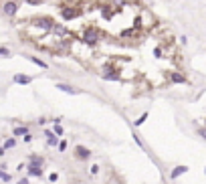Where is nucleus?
Wrapping results in <instances>:
<instances>
[{
    "label": "nucleus",
    "instance_id": "f257e3e1",
    "mask_svg": "<svg viewBox=\"0 0 206 184\" xmlns=\"http://www.w3.org/2000/svg\"><path fill=\"white\" fill-rule=\"evenodd\" d=\"M97 41H99V31L93 28V27L85 28V32H83V42L85 45H95Z\"/></svg>",
    "mask_w": 206,
    "mask_h": 184
},
{
    "label": "nucleus",
    "instance_id": "f03ea898",
    "mask_svg": "<svg viewBox=\"0 0 206 184\" xmlns=\"http://www.w3.org/2000/svg\"><path fill=\"white\" fill-rule=\"evenodd\" d=\"M32 24L38 27V28H42V31H53V20L51 18H34Z\"/></svg>",
    "mask_w": 206,
    "mask_h": 184
},
{
    "label": "nucleus",
    "instance_id": "7ed1b4c3",
    "mask_svg": "<svg viewBox=\"0 0 206 184\" xmlns=\"http://www.w3.org/2000/svg\"><path fill=\"white\" fill-rule=\"evenodd\" d=\"M75 156L79 158V160H87V158L91 156V150H89V148H85V146H79V144H77V148H75Z\"/></svg>",
    "mask_w": 206,
    "mask_h": 184
},
{
    "label": "nucleus",
    "instance_id": "20e7f679",
    "mask_svg": "<svg viewBox=\"0 0 206 184\" xmlns=\"http://www.w3.org/2000/svg\"><path fill=\"white\" fill-rule=\"evenodd\" d=\"M2 10H4V14H6V16H14V14H16V10H18V4L10 0V2H6V4H4V8H2Z\"/></svg>",
    "mask_w": 206,
    "mask_h": 184
},
{
    "label": "nucleus",
    "instance_id": "39448f33",
    "mask_svg": "<svg viewBox=\"0 0 206 184\" xmlns=\"http://www.w3.org/2000/svg\"><path fill=\"white\" fill-rule=\"evenodd\" d=\"M12 81H14V83H18V85H28V83L32 81V77H31V75H22V73H18V75L12 77Z\"/></svg>",
    "mask_w": 206,
    "mask_h": 184
},
{
    "label": "nucleus",
    "instance_id": "423d86ee",
    "mask_svg": "<svg viewBox=\"0 0 206 184\" xmlns=\"http://www.w3.org/2000/svg\"><path fill=\"white\" fill-rule=\"evenodd\" d=\"M57 89H59V91L69 93V95H77V93H79V89L71 87V85H67V83H57Z\"/></svg>",
    "mask_w": 206,
    "mask_h": 184
},
{
    "label": "nucleus",
    "instance_id": "0eeeda50",
    "mask_svg": "<svg viewBox=\"0 0 206 184\" xmlns=\"http://www.w3.org/2000/svg\"><path fill=\"white\" fill-rule=\"evenodd\" d=\"M79 14H81V10H77V8H67V10H63V18L65 20H73Z\"/></svg>",
    "mask_w": 206,
    "mask_h": 184
},
{
    "label": "nucleus",
    "instance_id": "6e6552de",
    "mask_svg": "<svg viewBox=\"0 0 206 184\" xmlns=\"http://www.w3.org/2000/svg\"><path fill=\"white\" fill-rule=\"evenodd\" d=\"M45 138H47V144H49V146H57V144L61 142V140H59L51 130H45Z\"/></svg>",
    "mask_w": 206,
    "mask_h": 184
},
{
    "label": "nucleus",
    "instance_id": "1a4fd4ad",
    "mask_svg": "<svg viewBox=\"0 0 206 184\" xmlns=\"http://www.w3.org/2000/svg\"><path fill=\"white\" fill-rule=\"evenodd\" d=\"M27 174H28V176H42V168H38V166H31V164H28L27 166Z\"/></svg>",
    "mask_w": 206,
    "mask_h": 184
},
{
    "label": "nucleus",
    "instance_id": "9d476101",
    "mask_svg": "<svg viewBox=\"0 0 206 184\" xmlns=\"http://www.w3.org/2000/svg\"><path fill=\"white\" fill-rule=\"evenodd\" d=\"M184 172H188V168H186V166H178V168H174V170H172V178H178V176H182Z\"/></svg>",
    "mask_w": 206,
    "mask_h": 184
},
{
    "label": "nucleus",
    "instance_id": "9b49d317",
    "mask_svg": "<svg viewBox=\"0 0 206 184\" xmlns=\"http://www.w3.org/2000/svg\"><path fill=\"white\" fill-rule=\"evenodd\" d=\"M12 134H14V136H27L28 134V127L27 126H18V127L12 130Z\"/></svg>",
    "mask_w": 206,
    "mask_h": 184
},
{
    "label": "nucleus",
    "instance_id": "f8f14e48",
    "mask_svg": "<svg viewBox=\"0 0 206 184\" xmlns=\"http://www.w3.org/2000/svg\"><path fill=\"white\" fill-rule=\"evenodd\" d=\"M28 61H31V63H34V65H37V67H41V69H47V67H49V65H47L45 61H41V59H38V57H31V59H28Z\"/></svg>",
    "mask_w": 206,
    "mask_h": 184
},
{
    "label": "nucleus",
    "instance_id": "ddd939ff",
    "mask_svg": "<svg viewBox=\"0 0 206 184\" xmlns=\"http://www.w3.org/2000/svg\"><path fill=\"white\" fill-rule=\"evenodd\" d=\"M31 166H38V168H42V158L38 156H31V162H28Z\"/></svg>",
    "mask_w": 206,
    "mask_h": 184
},
{
    "label": "nucleus",
    "instance_id": "4468645a",
    "mask_svg": "<svg viewBox=\"0 0 206 184\" xmlns=\"http://www.w3.org/2000/svg\"><path fill=\"white\" fill-rule=\"evenodd\" d=\"M53 32H55V35H59V37H63V35H65V27H61V24H53Z\"/></svg>",
    "mask_w": 206,
    "mask_h": 184
},
{
    "label": "nucleus",
    "instance_id": "2eb2a0df",
    "mask_svg": "<svg viewBox=\"0 0 206 184\" xmlns=\"http://www.w3.org/2000/svg\"><path fill=\"white\" fill-rule=\"evenodd\" d=\"M14 146H16V140H14V138H10V140H6V142H4V146H2V148H4V150H10V148H14Z\"/></svg>",
    "mask_w": 206,
    "mask_h": 184
},
{
    "label": "nucleus",
    "instance_id": "dca6fc26",
    "mask_svg": "<svg viewBox=\"0 0 206 184\" xmlns=\"http://www.w3.org/2000/svg\"><path fill=\"white\" fill-rule=\"evenodd\" d=\"M172 81H174V83H186V79H184L180 73H174V75H172Z\"/></svg>",
    "mask_w": 206,
    "mask_h": 184
},
{
    "label": "nucleus",
    "instance_id": "f3484780",
    "mask_svg": "<svg viewBox=\"0 0 206 184\" xmlns=\"http://www.w3.org/2000/svg\"><path fill=\"white\" fill-rule=\"evenodd\" d=\"M67 146H69V144L65 142V140H61V142H59V144H57V148H59V150H61V152H65V150H67Z\"/></svg>",
    "mask_w": 206,
    "mask_h": 184
},
{
    "label": "nucleus",
    "instance_id": "a211bd4d",
    "mask_svg": "<svg viewBox=\"0 0 206 184\" xmlns=\"http://www.w3.org/2000/svg\"><path fill=\"white\" fill-rule=\"evenodd\" d=\"M53 134L57 136V138H59V136H63V127L59 126V123H57V126H55V132H53Z\"/></svg>",
    "mask_w": 206,
    "mask_h": 184
},
{
    "label": "nucleus",
    "instance_id": "6ab92c4d",
    "mask_svg": "<svg viewBox=\"0 0 206 184\" xmlns=\"http://www.w3.org/2000/svg\"><path fill=\"white\" fill-rule=\"evenodd\" d=\"M145 119H148V113H144V115H141V117H140V119L135 122V126H141V123H144Z\"/></svg>",
    "mask_w": 206,
    "mask_h": 184
},
{
    "label": "nucleus",
    "instance_id": "aec40b11",
    "mask_svg": "<svg viewBox=\"0 0 206 184\" xmlns=\"http://www.w3.org/2000/svg\"><path fill=\"white\" fill-rule=\"evenodd\" d=\"M89 172H91V174H97V172H99V166H97V164H93L91 168H89Z\"/></svg>",
    "mask_w": 206,
    "mask_h": 184
},
{
    "label": "nucleus",
    "instance_id": "412c9836",
    "mask_svg": "<svg viewBox=\"0 0 206 184\" xmlns=\"http://www.w3.org/2000/svg\"><path fill=\"white\" fill-rule=\"evenodd\" d=\"M24 142L31 144V142H32V134H27V136H24Z\"/></svg>",
    "mask_w": 206,
    "mask_h": 184
},
{
    "label": "nucleus",
    "instance_id": "4be33fe9",
    "mask_svg": "<svg viewBox=\"0 0 206 184\" xmlns=\"http://www.w3.org/2000/svg\"><path fill=\"white\" fill-rule=\"evenodd\" d=\"M2 180H4V182H10V180H12V176H10V174H4Z\"/></svg>",
    "mask_w": 206,
    "mask_h": 184
},
{
    "label": "nucleus",
    "instance_id": "5701e85b",
    "mask_svg": "<svg viewBox=\"0 0 206 184\" xmlns=\"http://www.w3.org/2000/svg\"><path fill=\"white\" fill-rule=\"evenodd\" d=\"M198 132H200V136H202V138H206V127H200Z\"/></svg>",
    "mask_w": 206,
    "mask_h": 184
},
{
    "label": "nucleus",
    "instance_id": "b1692460",
    "mask_svg": "<svg viewBox=\"0 0 206 184\" xmlns=\"http://www.w3.org/2000/svg\"><path fill=\"white\" fill-rule=\"evenodd\" d=\"M27 2H28V4H38L41 0H27Z\"/></svg>",
    "mask_w": 206,
    "mask_h": 184
},
{
    "label": "nucleus",
    "instance_id": "393cba45",
    "mask_svg": "<svg viewBox=\"0 0 206 184\" xmlns=\"http://www.w3.org/2000/svg\"><path fill=\"white\" fill-rule=\"evenodd\" d=\"M18 184H28V180H27V178H22V180H18Z\"/></svg>",
    "mask_w": 206,
    "mask_h": 184
},
{
    "label": "nucleus",
    "instance_id": "a878e982",
    "mask_svg": "<svg viewBox=\"0 0 206 184\" xmlns=\"http://www.w3.org/2000/svg\"><path fill=\"white\" fill-rule=\"evenodd\" d=\"M4 174H6V172H4V170L0 168V180H2V178H4Z\"/></svg>",
    "mask_w": 206,
    "mask_h": 184
},
{
    "label": "nucleus",
    "instance_id": "bb28decb",
    "mask_svg": "<svg viewBox=\"0 0 206 184\" xmlns=\"http://www.w3.org/2000/svg\"><path fill=\"white\" fill-rule=\"evenodd\" d=\"M4 152H6V150H4L2 146H0V158H2V156H4Z\"/></svg>",
    "mask_w": 206,
    "mask_h": 184
},
{
    "label": "nucleus",
    "instance_id": "cd10ccee",
    "mask_svg": "<svg viewBox=\"0 0 206 184\" xmlns=\"http://www.w3.org/2000/svg\"><path fill=\"white\" fill-rule=\"evenodd\" d=\"M0 55H8V51L6 49H0Z\"/></svg>",
    "mask_w": 206,
    "mask_h": 184
}]
</instances>
